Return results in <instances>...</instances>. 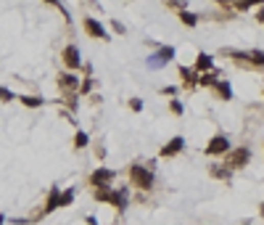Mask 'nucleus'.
I'll return each mask as SVG.
<instances>
[{
	"instance_id": "f257e3e1",
	"label": "nucleus",
	"mask_w": 264,
	"mask_h": 225,
	"mask_svg": "<svg viewBox=\"0 0 264 225\" xmlns=\"http://www.w3.org/2000/svg\"><path fill=\"white\" fill-rule=\"evenodd\" d=\"M95 199H98V201L114 204L119 212H124V207L130 204V191H127V188H116V191H111V188H101V191H95Z\"/></svg>"
},
{
	"instance_id": "f03ea898",
	"label": "nucleus",
	"mask_w": 264,
	"mask_h": 225,
	"mask_svg": "<svg viewBox=\"0 0 264 225\" xmlns=\"http://www.w3.org/2000/svg\"><path fill=\"white\" fill-rule=\"evenodd\" d=\"M130 183L137 186V188H143V191H148L153 186V170L148 167V164H132V167H130Z\"/></svg>"
},
{
	"instance_id": "7ed1b4c3",
	"label": "nucleus",
	"mask_w": 264,
	"mask_h": 225,
	"mask_svg": "<svg viewBox=\"0 0 264 225\" xmlns=\"http://www.w3.org/2000/svg\"><path fill=\"white\" fill-rule=\"evenodd\" d=\"M172 58H175V48H172V45H161L156 53L148 56L146 64H148V69H161V66H166L169 61H172Z\"/></svg>"
},
{
	"instance_id": "20e7f679",
	"label": "nucleus",
	"mask_w": 264,
	"mask_h": 225,
	"mask_svg": "<svg viewBox=\"0 0 264 225\" xmlns=\"http://www.w3.org/2000/svg\"><path fill=\"white\" fill-rule=\"evenodd\" d=\"M248 159H251V151L248 148H232V151L227 154V170H238V167H246Z\"/></svg>"
},
{
	"instance_id": "39448f33",
	"label": "nucleus",
	"mask_w": 264,
	"mask_h": 225,
	"mask_svg": "<svg viewBox=\"0 0 264 225\" xmlns=\"http://www.w3.org/2000/svg\"><path fill=\"white\" fill-rule=\"evenodd\" d=\"M111 180H114V170H108V167H98L95 172L90 175V186L101 191V188H108L111 186Z\"/></svg>"
},
{
	"instance_id": "423d86ee",
	"label": "nucleus",
	"mask_w": 264,
	"mask_h": 225,
	"mask_svg": "<svg viewBox=\"0 0 264 225\" xmlns=\"http://www.w3.org/2000/svg\"><path fill=\"white\" fill-rule=\"evenodd\" d=\"M82 27H85V32H87L90 37H95V40H108V32H106V27H103L98 19H92V16H85Z\"/></svg>"
},
{
	"instance_id": "0eeeda50",
	"label": "nucleus",
	"mask_w": 264,
	"mask_h": 225,
	"mask_svg": "<svg viewBox=\"0 0 264 225\" xmlns=\"http://www.w3.org/2000/svg\"><path fill=\"white\" fill-rule=\"evenodd\" d=\"M58 87L66 93V98H74V90H80V80L66 72V74H61V77H58Z\"/></svg>"
},
{
	"instance_id": "6e6552de",
	"label": "nucleus",
	"mask_w": 264,
	"mask_h": 225,
	"mask_svg": "<svg viewBox=\"0 0 264 225\" xmlns=\"http://www.w3.org/2000/svg\"><path fill=\"white\" fill-rule=\"evenodd\" d=\"M230 151V141L225 138V135H214V138L209 141V146H206V154H227Z\"/></svg>"
},
{
	"instance_id": "1a4fd4ad",
	"label": "nucleus",
	"mask_w": 264,
	"mask_h": 225,
	"mask_svg": "<svg viewBox=\"0 0 264 225\" xmlns=\"http://www.w3.org/2000/svg\"><path fill=\"white\" fill-rule=\"evenodd\" d=\"M64 64L69 69L80 66V48H77V45H66V48H64Z\"/></svg>"
},
{
	"instance_id": "9d476101",
	"label": "nucleus",
	"mask_w": 264,
	"mask_h": 225,
	"mask_svg": "<svg viewBox=\"0 0 264 225\" xmlns=\"http://www.w3.org/2000/svg\"><path fill=\"white\" fill-rule=\"evenodd\" d=\"M182 148H185V138H180V135H177V138H172V141L161 148V156H175V154L182 151Z\"/></svg>"
},
{
	"instance_id": "9b49d317",
	"label": "nucleus",
	"mask_w": 264,
	"mask_h": 225,
	"mask_svg": "<svg viewBox=\"0 0 264 225\" xmlns=\"http://www.w3.org/2000/svg\"><path fill=\"white\" fill-rule=\"evenodd\" d=\"M58 207H61V191H58V188H53V191H51V196H48V201H45V209H42L40 215L45 217V215H51L53 209H58ZM40 215H37V217H40Z\"/></svg>"
},
{
	"instance_id": "f8f14e48",
	"label": "nucleus",
	"mask_w": 264,
	"mask_h": 225,
	"mask_svg": "<svg viewBox=\"0 0 264 225\" xmlns=\"http://www.w3.org/2000/svg\"><path fill=\"white\" fill-rule=\"evenodd\" d=\"M180 77H182V85H185V87H193V85H198V74H196V69L180 66Z\"/></svg>"
},
{
	"instance_id": "ddd939ff",
	"label": "nucleus",
	"mask_w": 264,
	"mask_h": 225,
	"mask_svg": "<svg viewBox=\"0 0 264 225\" xmlns=\"http://www.w3.org/2000/svg\"><path fill=\"white\" fill-rule=\"evenodd\" d=\"M196 69H201V72H211L214 69V58L209 56V53H198V61H196Z\"/></svg>"
},
{
	"instance_id": "4468645a",
	"label": "nucleus",
	"mask_w": 264,
	"mask_h": 225,
	"mask_svg": "<svg viewBox=\"0 0 264 225\" xmlns=\"http://www.w3.org/2000/svg\"><path fill=\"white\" fill-rule=\"evenodd\" d=\"M214 87H217V93L222 96V101H230V98H232V87H230V82H227V80H217V85H214Z\"/></svg>"
},
{
	"instance_id": "2eb2a0df",
	"label": "nucleus",
	"mask_w": 264,
	"mask_h": 225,
	"mask_svg": "<svg viewBox=\"0 0 264 225\" xmlns=\"http://www.w3.org/2000/svg\"><path fill=\"white\" fill-rule=\"evenodd\" d=\"M246 58H248V64H254V66H264V51H248Z\"/></svg>"
},
{
	"instance_id": "dca6fc26",
	"label": "nucleus",
	"mask_w": 264,
	"mask_h": 225,
	"mask_svg": "<svg viewBox=\"0 0 264 225\" xmlns=\"http://www.w3.org/2000/svg\"><path fill=\"white\" fill-rule=\"evenodd\" d=\"M24 106H29V109H37V106H42V98H35V96H21L19 98Z\"/></svg>"
},
{
	"instance_id": "f3484780",
	"label": "nucleus",
	"mask_w": 264,
	"mask_h": 225,
	"mask_svg": "<svg viewBox=\"0 0 264 225\" xmlns=\"http://www.w3.org/2000/svg\"><path fill=\"white\" fill-rule=\"evenodd\" d=\"M209 172H211L214 177H225V180H227L232 170H227V167H220V164H214V167H209Z\"/></svg>"
},
{
	"instance_id": "a211bd4d",
	"label": "nucleus",
	"mask_w": 264,
	"mask_h": 225,
	"mask_svg": "<svg viewBox=\"0 0 264 225\" xmlns=\"http://www.w3.org/2000/svg\"><path fill=\"white\" fill-rule=\"evenodd\" d=\"M180 19H182V24H188V27H196V24H198V16H196V13H190V11H182Z\"/></svg>"
},
{
	"instance_id": "6ab92c4d",
	"label": "nucleus",
	"mask_w": 264,
	"mask_h": 225,
	"mask_svg": "<svg viewBox=\"0 0 264 225\" xmlns=\"http://www.w3.org/2000/svg\"><path fill=\"white\" fill-rule=\"evenodd\" d=\"M198 85H206V87H214V85H217V74H214V72H206L204 77L198 80Z\"/></svg>"
},
{
	"instance_id": "aec40b11",
	"label": "nucleus",
	"mask_w": 264,
	"mask_h": 225,
	"mask_svg": "<svg viewBox=\"0 0 264 225\" xmlns=\"http://www.w3.org/2000/svg\"><path fill=\"white\" fill-rule=\"evenodd\" d=\"M87 143H90L87 132H82V130H80V132H77V138H74V146H77V148H85Z\"/></svg>"
},
{
	"instance_id": "412c9836",
	"label": "nucleus",
	"mask_w": 264,
	"mask_h": 225,
	"mask_svg": "<svg viewBox=\"0 0 264 225\" xmlns=\"http://www.w3.org/2000/svg\"><path fill=\"white\" fill-rule=\"evenodd\" d=\"M92 85H95V82H92V80L87 77L85 82H80V90H77V93H82V96H87V93H90V90H92Z\"/></svg>"
},
{
	"instance_id": "4be33fe9",
	"label": "nucleus",
	"mask_w": 264,
	"mask_h": 225,
	"mask_svg": "<svg viewBox=\"0 0 264 225\" xmlns=\"http://www.w3.org/2000/svg\"><path fill=\"white\" fill-rule=\"evenodd\" d=\"M0 101H13V93L8 87H0Z\"/></svg>"
},
{
	"instance_id": "5701e85b",
	"label": "nucleus",
	"mask_w": 264,
	"mask_h": 225,
	"mask_svg": "<svg viewBox=\"0 0 264 225\" xmlns=\"http://www.w3.org/2000/svg\"><path fill=\"white\" fill-rule=\"evenodd\" d=\"M169 109H172V114H182V103L180 101H169Z\"/></svg>"
},
{
	"instance_id": "b1692460",
	"label": "nucleus",
	"mask_w": 264,
	"mask_h": 225,
	"mask_svg": "<svg viewBox=\"0 0 264 225\" xmlns=\"http://www.w3.org/2000/svg\"><path fill=\"white\" fill-rule=\"evenodd\" d=\"M130 106H132V111H140V109H143V101H140V98H132Z\"/></svg>"
},
{
	"instance_id": "393cba45",
	"label": "nucleus",
	"mask_w": 264,
	"mask_h": 225,
	"mask_svg": "<svg viewBox=\"0 0 264 225\" xmlns=\"http://www.w3.org/2000/svg\"><path fill=\"white\" fill-rule=\"evenodd\" d=\"M161 93H164V96H175L177 87H169V85H166V87H161Z\"/></svg>"
},
{
	"instance_id": "a878e982",
	"label": "nucleus",
	"mask_w": 264,
	"mask_h": 225,
	"mask_svg": "<svg viewBox=\"0 0 264 225\" xmlns=\"http://www.w3.org/2000/svg\"><path fill=\"white\" fill-rule=\"evenodd\" d=\"M111 27L116 29V32H119V35H124V24H119V21H111Z\"/></svg>"
},
{
	"instance_id": "bb28decb",
	"label": "nucleus",
	"mask_w": 264,
	"mask_h": 225,
	"mask_svg": "<svg viewBox=\"0 0 264 225\" xmlns=\"http://www.w3.org/2000/svg\"><path fill=\"white\" fill-rule=\"evenodd\" d=\"M256 19H259V21H264V8L259 11V16H256Z\"/></svg>"
},
{
	"instance_id": "cd10ccee",
	"label": "nucleus",
	"mask_w": 264,
	"mask_h": 225,
	"mask_svg": "<svg viewBox=\"0 0 264 225\" xmlns=\"http://www.w3.org/2000/svg\"><path fill=\"white\" fill-rule=\"evenodd\" d=\"M3 222H6V217H3V215H0V225H3Z\"/></svg>"
},
{
	"instance_id": "c85d7f7f",
	"label": "nucleus",
	"mask_w": 264,
	"mask_h": 225,
	"mask_svg": "<svg viewBox=\"0 0 264 225\" xmlns=\"http://www.w3.org/2000/svg\"><path fill=\"white\" fill-rule=\"evenodd\" d=\"M261 215H264V204H261Z\"/></svg>"
}]
</instances>
